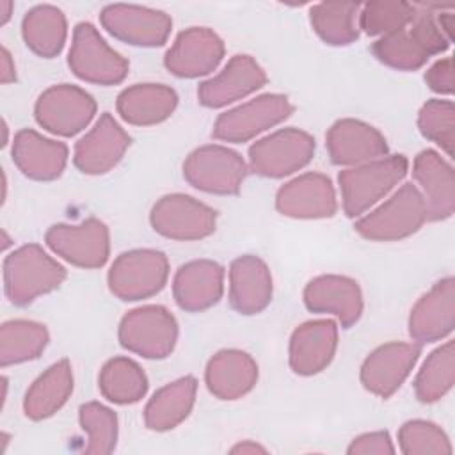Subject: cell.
<instances>
[{
    "mask_svg": "<svg viewBox=\"0 0 455 455\" xmlns=\"http://www.w3.org/2000/svg\"><path fill=\"white\" fill-rule=\"evenodd\" d=\"M414 5V18L405 28L382 36L371 44L377 60L398 71L419 69L432 55L446 52L451 43L437 21L441 7L428 4Z\"/></svg>",
    "mask_w": 455,
    "mask_h": 455,
    "instance_id": "6da1fadb",
    "label": "cell"
},
{
    "mask_svg": "<svg viewBox=\"0 0 455 455\" xmlns=\"http://www.w3.org/2000/svg\"><path fill=\"white\" fill-rule=\"evenodd\" d=\"M66 268L41 245L27 243L4 259V291L14 306H27L37 297L57 290Z\"/></svg>",
    "mask_w": 455,
    "mask_h": 455,
    "instance_id": "7a4b0ae2",
    "label": "cell"
},
{
    "mask_svg": "<svg viewBox=\"0 0 455 455\" xmlns=\"http://www.w3.org/2000/svg\"><path fill=\"white\" fill-rule=\"evenodd\" d=\"M407 169L409 162L403 155H386L343 169L338 174V183L345 215L350 219L363 215L405 178Z\"/></svg>",
    "mask_w": 455,
    "mask_h": 455,
    "instance_id": "3957f363",
    "label": "cell"
},
{
    "mask_svg": "<svg viewBox=\"0 0 455 455\" xmlns=\"http://www.w3.org/2000/svg\"><path fill=\"white\" fill-rule=\"evenodd\" d=\"M425 220H428L427 204L419 188L405 183L380 206L363 215L354 229L371 242H396L414 235Z\"/></svg>",
    "mask_w": 455,
    "mask_h": 455,
    "instance_id": "277c9868",
    "label": "cell"
},
{
    "mask_svg": "<svg viewBox=\"0 0 455 455\" xmlns=\"http://www.w3.org/2000/svg\"><path fill=\"white\" fill-rule=\"evenodd\" d=\"M169 277V261L156 249H132L121 252L110 265L107 283L112 295L135 302L162 291Z\"/></svg>",
    "mask_w": 455,
    "mask_h": 455,
    "instance_id": "5b68a950",
    "label": "cell"
},
{
    "mask_svg": "<svg viewBox=\"0 0 455 455\" xmlns=\"http://www.w3.org/2000/svg\"><path fill=\"white\" fill-rule=\"evenodd\" d=\"M117 338L128 352L146 359H165L176 347L178 322L164 306H140L121 318Z\"/></svg>",
    "mask_w": 455,
    "mask_h": 455,
    "instance_id": "8992f818",
    "label": "cell"
},
{
    "mask_svg": "<svg viewBox=\"0 0 455 455\" xmlns=\"http://www.w3.org/2000/svg\"><path fill=\"white\" fill-rule=\"evenodd\" d=\"M68 66L80 80L98 85H117L130 69V62L110 48L89 21H80L73 28Z\"/></svg>",
    "mask_w": 455,
    "mask_h": 455,
    "instance_id": "52a82bcc",
    "label": "cell"
},
{
    "mask_svg": "<svg viewBox=\"0 0 455 455\" xmlns=\"http://www.w3.org/2000/svg\"><path fill=\"white\" fill-rule=\"evenodd\" d=\"M247 176V164L240 153L206 144L194 149L183 162V178L197 190L219 196H235Z\"/></svg>",
    "mask_w": 455,
    "mask_h": 455,
    "instance_id": "ba28073f",
    "label": "cell"
},
{
    "mask_svg": "<svg viewBox=\"0 0 455 455\" xmlns=\"http://www.w3.org/2000/svg\"><path fill=\"white\" fill-rule=\"evenodd\" d=\"M315 155V139L299 128H281L249 148L251 171L263 178H284L306 167Z\"/></svg>",
    "mask_w": 455,
    "mask_h": 455,
    "instance_id": "9c48e42d",
    "label": "cell"
},
{
    "mask_svg": "<svg viewBox=\"0 0 455 455\" xmlns=\"http://www.w3.org/2000/svg\"><path fill=\"white\" fill-rule=\"evenodd\" d=\"M293 114V105L284 94H261L224 114L213 124L212 135L224 142L242 144L277 126Z\"/></svg>",
    "mask_w": 455,
    "mask_h": 455,
    "instance_id": "30bf717a",
    "label": "cell"
},
{
    "mask_svg": "<svg viewBox=\"0 0 455 455\" xmlns=\"http://www.w3.org/2000/svg\"><path fill=\"white\" fill-rule=\"evenodd\" d=\"M96 114L94 98L82 87L57 84L43 91L34 105V116L41 128L53 135L73 137L82 132Z\"/></svg>",
    "mask_w": 455,
    "mask_h": 455,
    "instance_id": "8fae6325",
    "label": "cell"
},
{
    "mask_svg": "<svg viewBox=\"0 0 455 455\" xmlns=\"http://www.w3.org/2000/svg\"><path fill=\"white\" fill-rule=\"evenodd\" d=\"M151 228L171 240L190 242L210 236L217 226V212L187 194L160 197L149 213Z\"/></svg>",
    "mask_w": 455,
    "mask_h": 455,
    "instance_id": "7c38bea8",
    "label": "cell"
},
{
    "mask_svg": "<svg viewBox=\"0 0 455 455\" xmlns=\"http://www.w3.org/2000/svg\"><path fill=\"white\" fill-rule=\"evenodd\" d=\"M44 242L57 256L80 268H100L110 254L108 228L94 217L80 224H53Z\"/></svg>",
    "mask_w": 455,
    "mask_h": 455,
    "instance_id": "4fadbf2b",
    "label": "cell"
},
{
    "mask_svg": "<svg viewBox=\"0 0 455 455\" xmlns=\"http://www.w3.org/2000/svg\"><path fill=\"white\" fill-rule=\"evenodd\" d=\"M100 21L116 39L142 48L165 44L172 28V20L167 12L132 4L105 5L100 12Z\"/></svg>",
    "mask_w": 455,
    "mask_h": 455,
    "instance_id": "5bb4252c",
    "label": "cell"
},
{
    "mask_svg": "<svg viewBox=\"0 0 455 455\" xmlns=\"http://www.w3.org/2000/svg\"><path fill=\"white\" fill-rule=\"evenodd\" d=\"M421 354V345L391 341L368 354L361 366V384L371 395L389 398L411 375Z\"/></svg>",
    "mask_w": 455,
    "mask_h": 455,
    "instance_id": "9a60e30c",
    "label": "cell"
},
{
    "mask_svg": "<svg viewBox=\"0 0 455 455\" xmlns=\"http://www.w3.org/2000/svg\"><path fill=\"white\" fill-rule=\"evenodd\" d=\"M224 57V43L208 27H190L180 32L164 55V66L178 78L210 75Z\"/></svg>",
    "mask_w": 455,
    "mask_h": 455,
    "instance_id": "2e32d148",
    "label": "cell"
},
{
    "mask_svg": "<svg viewBox=\"0 0 455 455\" xmlns=\"http://www.w3.org/2000/svg\"><path fill=\"white\" fill-rule=\"evenodd\" d=\"M130 146V135L121 128L112 114L103 112L94 126L75 144V167L91 176L114 169Z\"/></svg>",
    "mask_w": 455,
    "mask_h": 455,
    "instance_id": "e0dca14e",
    "label": "cell"
},
{
    "mask_svg": "<svg viewBox=\"0 0 455 455\" xmlns=\"http://www.w3.org/2000/svg\"><path fill=\"white\" fill-rule=\"evenodd\" d=\"M275 208L291 219L332 217L338 210L334 185L322 172H304L277 190Z\"/></svg>",
    "mask_w": 455,
    "mask_h": 455,
    "instance_id": "ac0fdd59",
    "label": "cell"
},
{
    "mask_svg": "<svg viewBox=\"0 0 455 455\" xmlns=\"http://www.w3.org/2000/svg\"><path fill=\"white\" fill-rule=\"evenodd\" d=\"M455 325V279L437 281L411 309L409 334L418 345L446 338Z\"/></svg>",
    "mask_w": 455,
    "mask_h": 455,
    "instance_id": "d6986e66",
    "label": "cell"
},
{
    "mask_svg": "<svg viewBox=\"0 0 455 455\" xmlns=\"http://www.w3.org/2000/svg\"><path fill=\"white\" fill-rule=\"evenodd\" d=\"M267 84L263 68L251 55H233L224 69L201 82L197 87V100L203 107L220 108L238 101Z\"/></svg>",
    "mask_w": 455,
    "mask_h": 455,
    "instance_id": "ffe728a7",
    "label": "cell"
},
{
    "mask_svg": "<svg viewBox=\"0 0 455 455\" xmlns=\"http://www.w3.org/2000/svg\"><path fill=\"white\" fill-rule=\"evenodd\" d=\"M325 148L334 165L354 167L387 155L386 137L359 119H338L325 133Z\"/></svg>",
    "mask_w": 455,
    "mask_h": 455,
    "instance_id": "44dd1931",
    "label": "cell"
},
{
    "mask_svg": "<svg viewBox=\"0 0 455 455\" xmlns=\"http://www.w3.org/2000/svg\"><path fill=\"white\" fill-rule=\"evenodd\" d=\"M304 304L313 313L334 315L341 327H352L363 315L359 283L347 275L325 274L313 277L304 288Z\"/></svg>",
    "mask_w": 455,
    "mask_h": 455,
    "instance_id": "7402d4cb",
    "label": "cell"
},
{
    "mask_svg": "<svg viewBox=\"0 0 455 455\" xmlns=\"http://www.w3.org/2000/svg\"><path fill=\"white\" fill-rule=\"evenodd\" d=\"M338 348V325L334 320H307L290 338V368L297 375H316L334 359Z\"/></svg>",
    "mask_w": 455,
    "mask_h": 455,
    "instance_id": "603a6c76",
    "label": "cell"
},
{
    "mask_svg": "<svg viewBox=\"0 0 455 455\" xmlns=\"http://www.w3.org/2000/svg\"><path fill=\"white\" fill-rule=\"evenodd\" d=\"M412 178L427 204L428 220H446L455 212V172L434 149H423L412 164Z\"/></svg>",
    "mask_w": 455,
    "mask_h": 455,
    "instance_id": "cb8c5ba5",
    "label": "cell"
},
{
    "mask_svg": "<svg viewBox=\"0 0 455 455\" xmlns=\"http://www.w3.org/2000/svg\"><path fill=\"white\" fill-rule=\"evenodd\" d=\"M224 291V268L213 259L181 265L172 279V297L180 309L199 313L215 306Z\"/></svg>",
    "mask_w": 455,
    "mask_h": 455,
    "instance_id": "d4e9b609",
    "label": "cell"
},
{
    "mask_svg": "<svg viewBox=\"0 0 455 455\" xmlns=\"http://www.w3.org/2000/svg\"><path fill=\"white\" fill-rule=\"evenodd\" d=\"M12 162L30 180H57L68 164V146L60 140L48 139L36 130H20L12 139Z\"/></svg>",
    "mask_w": 455,
    "mask_h": 455,
    "instance_id": "484cf974",
    "label": "cell"
},
{
    "mask_svg": "<svg viewBox=\"0 0 455 455\" xmlns=\"http://www.w3.org/2000/svg\"><path fill=\"white\" fill-rule=\"evenodd\" d=\"M272 274L268 265L254 256L243 254L229 267V304L240 315H258L272 300Z\"/></svg>",
    "mask_w": 455,
    "mask_h": 455,
    "instance_id": "4316f807",
    "label": "cell"
},
{
    "mask_svg": "<svg viewBox=\"0 0 455 455\" xmlns=\"http://www.w3.org/2000/svg\"><path fill=\"white\" fill-rule=\"evenodd\" d=\"M208 391L219 400H236L258 382V364L243 350L224 348L213 354L204 370Z\"/></svg>",
    "mask_w": 455,
    "mask_h": 455,
    "instance_id": "83f0119b",
    "label": "cell"
},
{
    "mask_svg": "<svg viewBox=\"0 0 455 455\" xmlns=\"http://www.w3.org/2000/svg\"><path fill=\"white\" fill-rule=\"evenodd\" d=\"M178 107V94L165 84H135L117 94L116 108L123 121L133 126H153Z\"/></svg>",
    "mask_w": 455,
    "mask_h": 455,
    "instance_id": "f1b7e54d",
    "label": "cell"
},
{
    "mask_svg": "<svg viewBox=\"0 0 455 455\" xmlns=\"http://www.w3.org/2000/svg\"><path fill=\"white\" fill-rule=\"evenodd\" d=\"M73 368L68 359L48 366L27 389L23 412L28 419L41 421L53 416L69 400L73 393Z\"/></svg>",
    "mask_w": 455,
    "mask_h": 455,
    "instance_id": "f546056e",
    "label": "cell"
},
{
    "mask_svg": "<svg viewBox=\"0 0 455 455\" xmlns=\"http://www.w3.org/2000/svg\"><path fill=\"white\" fill-rule=\"evenodd\" d=\"M197 380L192 375L180 377L160 387L146 403L144 425L155 432H165L185 421L196 403Z\"/></svg>",
    "mask_w": 455,
    "mask_h": 455,
    "instance_id": "4dcf8cb0",
    "label": "cell"
},
{
    "mask_svg": "<svg viewBox=\"0 0 455 455\" xmlns=\"http://www.w3.org/2000/svg\"><path fill=\"white\" fill-rule=\"evenodd\" d=\"M21 36L25 44L39 57H57L66 43L68 21L64 12L50 4L28 9L21 20Z\"/></svg>",
    "mask_w": 455,
    "mask_h": 455,
    "instance_id": "1f68e13d",
    "label": "cell"
},
{
    "mask_svg": "<svg viewBox=\"0 0 455 455\" xmlns=\"http://www.w3.org/2000/svg\"><path fill=\"white\" fill-rule=\"evenodd\" d=\"M100 393L112 403H137L148 393V377L139 363L119 355L108 359L98 375Z\"/></svg>",
    "mask_w": 455,
    "mask_h": 455,
    "instance_id": "d6a6232c",
    "label": "cell"
},
{
    "mask_svg": "<svg viewBox=\"0 0 455 455\" xmlns=\"http://www.w3.org/2000/svg\"><path fill=\"white\" fill-rule=\"evenodd\" d=\"M357 2H322L309 9V21L316 36L331 46H345L359 37Z\"/></svg>",
    "mask_w": 455,
    "mask_h": 455,
    "instance_id": "836d02e7",
    "label": "cell"
},
{
    "mask_svg": "<svg viewBox=\"0 0 455 455\" xmlns=\"http://www.w3.org/2000/svg\"><path fill=\"white\" fill-rule=\"evenodd\" d=\"M48 329L34 320H7L0 327V364L27 363L37 359L48 345Z\"/></svg>",
    "mask_w": 455,
    "mask_h": 455,
    "instance_id": "e575fe53",
    "label": "cell"
},
{
    "mask_svg": "<svg viewBox=\"0 0 455 455\" xmlns=\"http://www.w3.org/2000/svg\"><path fill=\"white\" fill-rule=\"evenodd\" d=\"M455 382V343L446 341L430 352L414 379V393L421 403L441 400Z\"/></svg>",
    "mask_w": 455,
    "mask_h": 455,
    "instance_id": "d590c367",
    "label": "cell"
},
{
    "mask_svg": "<svg viewBox=\"0 0 455 455\" xmlns=\"http://www.w3.org/2000/svg\"><path fill=\"white\" fill-rule=\"evenodd\" d=\"M78 421L87 434L85 453L105 455L112 453L117 444V416L112 409L100 402L82 403L78 409Z\"/></svg>",
    "mask_w": 455,
    "mask_h": 455,
    "instance_id": "8d00e7d4",
    "label": "cell"
},
{
    "mask_svg": "<svg viewBox=\"0 0 455 455\" xmlns=\"http://www.w3.org/2000/svg\"><path fill=\"white\" fill-rule=\"evenodd\" d=\"M416 12V5L409 2L375 0L361 5L359 28L368 36H387L405 28Z\"/></svg>",
    "mask_w": 455,
    "mask_h": 455,
    "instance_id": "74e56055",
    "label": "cell"
},
{
    "mask_svg": "<svg viewBox=\"0 0 455 455\" xmlns=\"http://www.w3.org/2000/svg\"><path fill=\"white\" fill-rule=\"evenodd\" d=\"M418 128L425 139L453 156L455 107L450 100H428L418 112Z\"/></svg>",
    "mask_w": 455,
    "mask_h": 455,
    "instance_id": "f35d334b",
    "label": "cell"
},
{
    "mask_svg": "<svg viewBox=\"0 0 455 455\" xmlns=\"http://www.w3.org/2000/svg\"><path fill=\"white\" fill-rule=\"evenodd\" d=\"M398 444L400 451L405 455H450L453 451L446 432L439 425L425 419H411L403 423L398 430Z\"/></svg>",
    "mask_w": 455,
    "mask_h": 455,
    "instance_id": "ab89813d",
    "label": "cell"
},
{
    "mask_svg": "<svg viewBox=\"0 0 455 455\" xmlns=\"http://www.w3.org/2000/svg\"><path fill=\"white\" fill-rule=\"evenodd\" d=\"M347 453L350 455H368V453H377V455H387L395 453L393 441L387 432L379 430V432H366L352 439L350 446L347 448Z\"/></svg>",
    "mask_w": 455,
    "mask_h": 455,
    "instance_id": "60d3db41",
    "label": "cell"
},
{
    "mask_svg": "<svg viewBox=\"0 0 455 455\" xmlns=\"http://www.w3.org/2000/svg\"><path fill=\"white\" fill-rule=\"evenodd\" d=\"M425 82L427 85L439 94H453V85H455V78H453V59L451 57H444L439 59L437 62H434L427 71H425Z\"/></svg>",
    "mask_w": 455,
    "mask_h": 455,
    "instance_id": "b9f144b4",
    "label": "cell"
},
{
    "mask_svg": "<svg viewBox=\"0 0 455 455\" xmlns=\"http://www.w3.org/2000/svg\"><path fill=\"white\" fill-rule=\"evenodd\" d=\"M0 80L2 84H11L16 80V66L5 46H2V62H0Z\"/></svg>",
    "mask_w": 455,
    "mask_h": 455,
    "instance_id": "7bdbcfd3",
    "label": "cell"
},
{
    "mask_svg": "<svg viewBox=\"0 0 455 455\" xmlns=\"http://www.w3.org/2000/svg\"><path fill=\"white\" fill-rule=\"evenodd\" d=\"M231 453H267V448L254 441H242L231 448Z\"/></svg>",
    "mask_w": 455,
    "mask_h": 455,
    "instance_id": "ee69618b",
    "label": "cell"
},
{
    "mask_svg": "<svg viewBox=\"0 0 455 455\" xmlns=\"http://www.w3.org/2000/svg\"><path fill=\"white\" fill-rule=\"evenodd\" d=\"M0 9H2V18H0V25H5L7 21H9V18H11V12H12V2H9V0H2L0 2Z\"/></svg>",
    "mask_w": 455,
    "mask_h": 455,
    "instance_id": "f6af8a7d",
    "label": "cell"
}]
</instances>
